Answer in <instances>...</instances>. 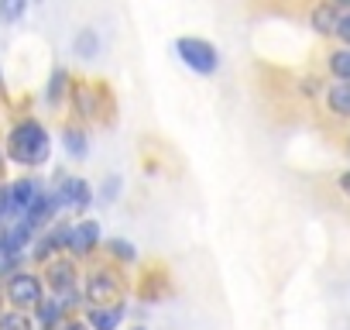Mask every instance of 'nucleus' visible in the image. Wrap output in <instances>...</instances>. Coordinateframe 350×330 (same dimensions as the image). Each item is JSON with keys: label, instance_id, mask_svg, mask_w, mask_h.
I'll list each match as a JSON object with an SVG mask.
<instances>
[{"label": "nucleus", "instance_id": "1", "mask_svg": "<svg viewBox=\"0 0 350 330\" xmlns=\"http://www.w3.org/2000/svg\"><path fill=\"white\" fill-rule=\"evenodd\" d=\"M8 151L14 162L21 165H42L49 158V134L38 120H21L11 138H8Z\"/></svg>", "mask_w": 350, "mask_h": 330}, {"label": "nucleus", "instance_id": "2", "mask_svg": "<svg viewBox=\"0 0 350 330\" xmlns=\"http://www.w3.org/2000/svg\"><path fill=\"white\" fill-rule=\"evenodd\" d=\"M175 52H179V59H183L186 66H193V69L203 73V76L217 73V66H220L217 49H213L210 42H203V38H179V42H175Z\"/></svg>", "mask_w": 350, "mask_h": 330}, {"label": "nucleus", "instance_id": "3", "mask_svg": "<svg viewBox=\"0 0 350 330\" xmlns=\"http://www.w3.org/2000/svg\"><path fill=\"white\" fill-rule=\"evenodd\" d=\"M8 296H11V303H14L18 309L42 306V282H38L35 275H28V272H18V275H11V282H8Z\"/></svg>", "mask_w": 350, "mask_h": 330}, {"label": "nucleus", "instance_id": "4", "mask_svg": "<svg viewBox=\"0 0 350 330\" xmlns=\"http://www.w3.org/2000/svg\"><path fill=\"white\" fill-rule=\"evenodd\" d=\"M86 299L100 306H117L120 299V279L113 272H93L86 279Z\"/></svg>", "mask_w": 350, "mask_h": 330}, {"label": "nucleus", "instance_id": "5", "mask_svg": "<svg viewBox=\"0 0 350 330\" xmlns=\"http://www.w3.org/2000/svg\"><path fill=\"white\" fill-rule=\"evenodd\" d=\"M100 241V224L96 220H79L76 227H69V238H66V248L72 255H90Z\"/></svg>", "mask_w": 350, "mask_h": 330}, {"label": "nucleus", "instance_id": "6", "mask_svg": "<svg viewBox=\"0 0 350 330\" xmlns=\"http://www.w3.org/2000/svg\"><path fill=\"white\" fill-rule=\"evenodd\" d=\"M55 193H59V203H66V207H72V210H86L90 200H93L86 179H66Z\"/></svg>", "mask_w": 350, "mask_h": 330}, {"label": "nucleus", "instance_id": "7", "mask_svg": "<svg viewBox=\"0 0 350 330\" xmlns=\"http://www.w3.org/2000/svg\"><path fill=\"white\" fill-rule=\"evenodd\" d=\"M49 285L55 292H72L76 289V268H72V262H52L49 265Z\"/></svg>", "mask_w": 350, "mask_h": 330}, {"label": "nucleus", "instance_id": "8", "mask_svg": "<svg viewBox=\"0 0 350 330\" xmlns=\"http://www.w3.org/2000/svg\"><path fill=\"white\" fill-rule=\"evenodd\" d=\"M124 320V306H96L90 313V327L93 330H117Z\"/></svg>", "mask_w": 350, "mask_h": 330}, {"label": "nucleus", "instance_id": "9", "mask_svg": "<svg viewBox=\"0 0 350 330\" xmlns=\"http://www.w3.org/2000/svg\"><path fill=\"white\" fill-rule=\"evenodd\" d=\"M312 28L319 31V35H329V31H336L340 28V14H336V8H316L312 11Z\"/></svg>", "mask_w": 350, "mask_h": 330}, {"label": "nucleus", "instance_id": "10", "mask_svg": "<svg viewBox=\"0 0 350 330\" xmlns=\"http://www.w3.org/2000/svg\"><path fill=\"white\" fill-rule=\"evenodd\" d=\"M329 110L333 114H343V117H350V83H336L333 90H329Z\"/></svg>", "mask_w": 350, "mask_h": 330}, {"label": "nucleus", "instance_id": "11", "mask_svg": "<svg viewBox=\"0 0 350 330\" xmlns=\"http://www.w3.org/2000/svg\"><path fill=\"white\" fill-rule=\"evenodd\" d=\"M0 330H35V323L21 309H11V313H0Z\"/></svg>", "mask_w": 350, "mask_h": 330}, {"label": "nucleus", "instance_id": "12", "mask_svg": "<svg viewBox=\"0 0 350 330\" xmlns=\"http://www.w3.org/2000/svg\"><path fill=\"white\" fill-rule=\"evenodd\" d=\"M329 69H333V76H336V79L350 83V49H340V52H333V59H329Z\"/></svg>", "mask_w": 350, "mask_h": 330}, {"label": "nucleus", "instance_id": "13", "mask_svg": "<svg viewBox=\"0 0 350 330\" xmlns=\"http://www.w3.org/2000/svg\"><path fill=\"white\" fill-rule=\"evenodd\" d=\"M66 151L76 155V158H83V155H86V134L76 131V127H69V131H66Z\"/></svg>", "mask_w": 350, "mask_h": 330}, {"label": "nucleus", "instance_id": "14", "mask_svg": "<svg viewBox=\"0 0 350 330\" xmlns=\"http://www.w3.org/2000/svg\"><path fill=\"white\" fill-rule=\"evenodd\" d=\"M96 49H100V42H96V35H93V31H83V35L76 38V52H79L83 59H93V55H96Z\"/></svg>", "mask_w": 350, "mask_h": 330}, {"label": "nucleus", "instance_id": "15", "mask_svg": "<svg viewBox=\"0 0 350 330\" xmlns=\"http://www.w3.org/2000/svg\"><path fill=\"white\" fill-rule=\"evenodd\" d=\"M110 251H113L117 258H127V262H134V258H137L134 244H127V241H120V238H117V241H110Z\"/></svg>", "mask_w": 350, "mask_h": 330}, {"label": "nucleus", "instance_id": "16", "mask_svg": "<svg viewBox=\"0 0 350 330\" xmlns=\"http://www.w3.org/2000/svg\"><path fill=\"white\" fill-rule=\"evenodd\" d=\"M25 14V4L21 0H11V4H0V18L4 21H14V18H21Z\"/></svg>", "mask_w": 350, "mask_h": 330}, {"label": "nucleus", "instance_id": "17", "mask_svg": "<svg viewBox=\"0 0 350 330\" xmlns=\"http://www.w3.org/2000/svg\"><path fill=\"white\" fill-rule=\"evenodd\" d=\"M38 313H42V320L52 327V323L59 320V313H62V303H42V306H38Z\"/></svg>", "mask_w": 350, "mask_h": 330}, {"label": "nucleus", "instance_id": "18", "mask_svg": "<svg viewBox=\"0 0 350 330\" xmlns=\"http://www.w3.org/2000/svg\"><path fill=\"white\" fill-rule=\"evenodd\" d=\"M62 86H66V73L59 69V73L52 76V90H49V97H52V100H59V93H62Z\"/></svg>", "mask_w": 350, "mask_h": 330}, {"label": "nucleus", "instance_id": "19", "mask_svg": "<svg viewBox=\"0 0 350 330\" xmlns=\"http://www.w3.org/2000/svg\"><path fill=\"white\" fill-rule=\"evenodd\" d=\"M117 190H120V176H110V179H107V193H103V200L110 203V200L117 196Z\"/></svg>", "mask_w": 350, "mask_h": 330}, {"label": "nucleus", "instance_id": "20", "mask_svg": "<svg viewBox=\"0 0 350 330\" xmlns=\"http://www.w3.org/2000/svg\"><path fill=\"white\" fill-rule=\"evenodd\" d=\"M336 35H340L343 42H350V14H343V18H340V28H336Z\"/></svg>", "mask_w": 350, "mask_h": 330}, {"label": "nucleus", "instance_id": "21", "mask_svg": "<svg viewBox=\"0 0 350 330\" xmlns=\"http://www.w3.org/2000/svg\"><path fill=\"white\" fill-rule=\"evenodd\" d=\"M340 190L350 196V173H343V176H340Z\"/></svg>", "mask_w": 350, "mask_h": 330}, {"label": "nucleus", "instance_id": "22", "mask_svg": "<svg viewBox=\"0 0 350 330\" xmlns=\"http://www.w3.org/2000/svg\"><path fill=\"white\" fill-rule=\"evenodd\" d=\"M62 330H86V327H83V323H66Z\"/></svg>", "mask_w": 350, "mask_h": 330}, {"label": "nucleus", "instance_id": "23", "mask_svg": "<svg viewBox=\"0 0 350 330\" xmlns=\"http://www.w3.org/2000/svg\"><path fill=\"white\" fill-rule=\"evenodd\" d=\"M0 169H4V155H0Z\"/></svg>", "mask_w": 350, "mask_h": 330}]
</instances>
